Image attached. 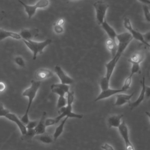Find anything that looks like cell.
I'll return each mask as SVG.
<instances>
[{"mask_svg":"<svg viewBox=\"0 0 150 150\" xmlns=\"http://www.w3.org/2000/svg\"><path fill=\"white\" fill-rule=\"evenodd\" d=\"M6 88V84L3 81H0V94L3 93Z\"/></svg>","mask_w":150,"mask_h":150,"instance_id":"cell-40","label":"cell"},{"mask_svg":"<svg viewBox=\"0 0 150 150\" xmlns=\"http://www.w3.org/2000/svg\"><path fill=\"white\" fill-rule=\"evenodd\" d=\"M17 1H18V2H19V1H20V0H17Z\"/></svg>","mask_w":150,"mask_h":150,"instance_id":"cell-44","label":"cell"},{"mask_svg":"<svg viewBox=\"0 0 150 150\" xmlns=\"http://www.w3.org/2000/svg\"><path fill=\"white\" fill-rule=\"evenodd\" d=\"M124 26L125 28L126 29L128 30V32L131 33L132 38L138 41H140L141 43H142L144 45L147 46L150 49V44L146 42L143 38V35L141 33L137 31L136 30L132 28V26L131 25L130 20L128 18L125 17L124 19Z\"/></svg>","mask_w":150,"mask_h":150,"instance_id":"cell-7","label":"cell"},{"mask_svg":"<svg viewBox=\"0 0 150 150\" xmlns=\"http://www.w3.org/2000/svg\"><path fill=\"white\" fill-rule=\"evenodd\" d=\"M141 85H142V88L140 92V94L138 97V98L132 103L130 104V108L131 110L134 109L136 107L138 106L144 100L145 98V77H143L142 80L141 81Z\"/></svg>","mask_w":150,"mask_h":150,"instance_id":"cell-18","label":"cell"},{"mask_svg":"<svg viewBox=\"0 0 150 150\" xmlns=\"http://www.w3.org/2000/svg\"><path fill=\"white\" fill-rule=\"evenodd\" d=\"M26 47L32 52L33 60H36L39 54L43 53L44 49L49 45L52 40L50 39H46L42 42H36L32 40H22Z\"/></svg>","mask_w":150,"mask_h":150,"instance_id":"cell-3","label":"cell"},{"mask_svg":"<svg viewBox=\"0 0 150 150\" xmlns=\"http://www.w3.org/2000/svg\"><path fill=\"white\" fill-rule=\"evenodd\" d=\"M101 25L102 28L105 31V32L108 35L109 38L117 44V34L116 33L114 29L108 24V23L105 20H104V21L103 22V23Z\"/></svg>","mask_w":150,"mask_h":150,"instance_id":"cell-16","label":"cell"},{"mask_svg":"<svg viewBox=\"0 0 150 150\" xmlns=\"http://www.w3.org/2000/svg\"><path fill=\"white\" fill-rule=\"evenodd\" d=\"M58 122L56 120V119L54 118H46L45 121V124L46 125V127H49V126H51L53 125H54L56 124H57Z\"/></svg>","mask_w":150,"mask_h":150,"instance_id":"cell-34","label":"cell"},{"mask_svg":"<svg viewBox=\"0 0 150 150\" xmlns=\"http://www.w3.org/2000/svg\"><path fill=\"white\" fill-rule=\"evenodd\" d=\"M142 35L145 42L150 44V31H148L145 33L142 34Z\"/></svg>","mask_w":150,"mask_h":150,"instance_id":"cell-38","label":"cell"},{"mask_svg":"<svg viewBox=\"0 0 150 150\" xmlns=\"http://www.w3.org/2000/svg\"><path fill=\"white\" fill-rule=\"evenodd\" d=\"M58 113L59 115L56 117L55 118L59 122L61 119L63 117H68V118H75L78 119H81L83 117L82 114H76L72 112V105L71 104H67L65 107H62L58 110Z\"/></svg>","mask_w":150,"mask_h":150,"instance_id":"cell-6","label":"cell"},{"mask_svg":"<svg viewBox=\"0 0 150 150\" xmlns=\"http://www.w3.org/2000/svg\"><path fill=\"white\" fill-rule=\"evenodd\" d=\"M105 45H106L107 49L111 53L112 57H113L115 56L116 51H117V44L116 43H115L114 41H112L111 39L108 38L105 42Z\"/></svg>","mask_w":150,"mask_h":150,"instance_id":"cell-23","label":"cell"},{"mask_svg":"<svg viewBox=\"0 0 150 150\" xmlns=\"http://www.w3.org/2000/svg\"><path fill=\"white\" fill-rule=\"evenodd\" d=\"M53 76V73L49 69L46 68H40L36 70L34 73V77L36 81H42Z\"/></svg>","mask_w":150,"mask_h":150,"instance_id":"cell-11","label":"cell"},{"mask_svg":"<svg viewBox=\"0 0 150 150\" xmlns=\"http://www.w3.org/2000/svg\"><path fill=\"white\" fill-rule=\"evenodd\" d=\"M143 11L145 20L147 22H150V11L148 6L146 5H143Z\"/></svg>","mask_w":150,"mask_h":150,"instance_id":"cell-30","label":"cell"},{"mask_svg":"<svg viewBox=\"0 0 150 150\" xmlns=\"http://www.w3.org/2000/svg\"><path fill=\"white\" fill-rule=\"evenodd\" d=\"M131 64H132V66L131 69V73L129 74V76L131 77H132V76L135 73L140 72V64L132 63Z\"/></svg>","mask_w":150,"mask_h":150,"instance_id":"cell-28","label":"cell"},{"mask_svg":"<svg viewBox=\"0 0 150 150\" xmlns=\"http://www.w3.org/2000/svg\"><path fill=\"white\" fill-rule=\"evenodd\" d=\"M100 86L101 91L109 88H110V80H108L105 76L103 77L100 79Z\"/></svg>","mask_w":150,"mask_h":150,"instance_id":"cell-26","label":"cell"},{"mask_svg":"<svg viewBox=\"0 0 150 150\" xmlns=\"http://www.w3.org/2000/svg\"><path fill=\"white\" fill-rule=\"evenodd\" d=\"M65 22V20L64 18H60L58 21H57L54 23L56 25H59V26H63Z\"/></svg>","mask_w":150,"mask_h":150,"instance_id":"cell-41","label":"cell"},{"mask_svg":"<svg viewBox=\"0 0 150 150\" xmlns=\"http://www.w3.org/2000/svg\"><path fill=\"white\" fill-rule=\"evenodd\" d=\"M67 119H68V117H64L63 118V120L62 121V122H60V124L56 128L54 134L53 135V138L54 141H56V139L59 137V136L63 133V129H64V127L65 123H66V121L67 120Z\"/></svg>","mask_w":150,"mask_h":150,"instance_id":"cell-21","label":"cell"},{"mask_svg":"<svg viewBox=\"0 0 150 150\" xmlns=\"http://www.w3.org/2000/svg\"><path fill=\"white\" fill-rule=\"evenodd\" d=\"M74 92L73 91H69L67 93V104H73L74 101Z\"/></svg>","mask_w":150,"mask_h":150,"instance_id":"cell-33","label":"cell"},{"mask_svg":"<svg viewBox=\"0 0 150 150\" xmlns=\"http://www.w3.org/2000/svg\"><path fill=\"white\" fill-rule=\"evenodd\" d=\"M52 92L57 94L59 96H65V94L69 91V85L62 83L53 84L50 86Z\"/></svg>","mask_w":150,"mask_h":150,"instance_id":"cell-10","label":"cell"},{"mask_svg":"<svg viewBox=\"0 0 150 150\" xmlns=\"http://www.w3.org/2000/svg\"><path fill=\"white\" fill-rule=\"evenodd\" d=\"M145 4H149V5H150V0H146Z\"/></svg>","mask_w":150,"mask_h":150,"instance_id":"cell-43","label":"cell"},{"mask_svg":"<svg viewBox=\"0 0 150 150\" xmlns=\"http://www.w3.org/2000/svg\"><path fill=\"white\" fill-rule=\"evenodd\" d=\"M8 38H11L16 40H19L21 39V37L19 33H18L6 30L5 29L0 28V42Z\"/></svg>","mask_w":150,"mask_h":150,"instance_id":"cell-19","label":"cell"},{"mask_svg":"<svg viewBox=\"0 0 150 150\" xmlns=\"http://www.w3.org/2000/svg\"><path fill=\"white\" fill-rule=\"evenodd\" d=\"M5 118L9 120V121H11L15 122L16 124V125L18 127L21 131L22 135H23L26 133L27 128L26 127V125L21 121V120L18 118V117L15 114H13L10 112L6 115Z\"/></svg>","mask_w":150,"mask_h":150,"instance_id":"cell-12","label":"cell"},{"mask_svg":"<svg viewBox=\"0 0 150 150\" xmlns=\"http://www.w3.org/2000/svg\"><path fill=\"white\" fill-rule=\"evenodd\" d=\"M36 136L37 137H36V138L38 140L45 144H51L54 141L53 136L52 137V135L46 132L43 134L36 135Z\"/></svg>","mask_w":150,"mask_h":150,"instance_id":"cell-24","label":"cell"},{"mask_svg":"<svg viewBox=\"0 0 150 150\" xmlns=\"http://www.w3.org/2000/svg\"><path fill=\"white\" fill-rule=\"evenodd\" d=\"M131 82H132V77H131L129 76L128 77H127L126 78V79L125 80V81H124V85L122 87V88L124 89L125 91L129 88L130 87V86H131Z\"/></svg>","mask_w":150,"mask_h":150,"instance_id":"cell-31","label":"cell"},{"mask_svg":"<svg viewBox=\"0 0 150 150\" xmlns=\"http://www.w3.org/2000/svg\"><path fill=\"white\" fill-rule=\"evenodd\" d=\"M71 1H76V0H71Z\"/></svg>","mask_w":150,"mask_h":150,"instance_id":"cell-45","label":"cell"},{"mask_svg":"<svg viewBox=\"0 0 150 150\" xmlns=\"http://www.w3.org/2000/svg\"><path fill=\"white\" fill-rule=\"evenodd\" d=\"M53 30L54 32L57 34H61L63 32L64 29L62 26H59L57 25H56L55 23L53 24Z\"/></svg>","mask_w":150,"mask_h":150,"instance_id":"cell-35","label":"cell"},{"mask_svg":"<svg viewBox=\"0 0 150 150\" xmlns=\"http://www.w3.org/2000/svg\"><path fill=\"white\" fill-rule=\"evenodd\" d=\"M96 11V18L97 23L101 25L105 20V16L109 5L104 1H98L93 4Z\"/></svg>","mask_w":150,"mask_h":150,"instance_id":"cell-5","label":"cell"},{"mask_svg":"<svg viewBox=\"0 0 150 150\" xmlns=\"http://www.w3.org/2000/svg\"><path fill=\"white\" fill-rule=\"evenodd\" d=\"M119 132L124 139L125 144L126 150H135L134 147L129 139L128 128L125 124V122L123 121L120 125L118 127Z\"/></svg>","mask_w":150,"mask_h":150,"instance_id":"cell-8","label":"cell"},{"mask_svg":"<svg viewBox=\"0 0 150 150\" xmlns=\"http://www.w3.org/2000/svg\"><path fill=\"white\" fill-rule=\"evenodd\" d=\"M37 124V121H29V122L26 125V127L27 129H34Z\"/></svg>","mask_w":150,"mask_h":150,"instance_id":"cell-36","label":"cell"},{"mask_svg":"<svg viewBox=\"0 0 150 150\" xmlns=\"http://www.w3.org/2000/svg\"><path fill=\"white\" fill-rule=\"evenodd\" d=\"M46 112H43L42 117L40 120V121L38 122L37 125L34 128L36 135H39L43 134L46 132V125L45 124V121L46 118Z\"/></svg>","mask_w":150,"mask_h":150,"instance_id":"cell-17","label":"cell"},{"mask_svg":"<svg viewBox=\"0 0 150 150\" xmlns=\"http://www.w3.org/2000/svg\"><path fill=\"white\" fill-rule=\"evenodd\" d=\"M124 115H113L110 116L108 118V124L109 127H115L118 128L121 124V119L123 117Z\"/></svg>","mask_w":150,"mask_h":150,"instance_id":"cell-20","label":"cell"},{"mask_svg":"<svg viewBox=\"0 0 150 150\" xmlns=\"http://www.w3.org/2000/svg\"><path fill=\"white\" fill-rule=\"evenodd\" d=\"M40 84H41L40 81L32 80H31L30 86L26 88L22 93V96L23 97H27L28 100V106H27L26 111L21 118V121L25 125H26L29 122V109L40 88Z\"/></svg>","mask_w":150,"mask_h":150,"instance_id":"cell-2","label":"cell"},{"mask_svg":"<svg viewBox=\"0 0 150 150\" xmlns=\"http://www.w3.org/2000/svg\"><path fill=\"white\" fill-rule=\"evenodd\" d=\"M19 35L23 40H32L33 38L38 36L39 29L36 28L24 29L20 32Z\"/></svg>","mask_w":150,"mask_h":150,"instance_id":"cell-14","label":"cell"},{"mask_svg":"<svg viewBox=\"0 0 150 150\" xmlns=\"http://www.w3.org/2000/svg\"><path fill=\"white\" fill-rule=\"evenodd\" d=\"M9 112V110L4 107L2 103L0 102V117H5L6 115Z\"/></svg>","mask_w":150,"mask_h":150,"instance_id":"cell-32","label":"cell"},{"mask_svg":"<svg viewBox=\"0 0 150 150\" xmlns=\"http://www.w3.org/2000/svg\"><path fill=\"white\" fill-rule=\"evenodd\" d=\"M145 112L146 115L148 117V118H149V120H150V112H149V111H145Z\"/></svg>","mask_w":150,"mask_h":150,"instance_id":"cell-42","label":"cell"},{"mask_svg":"<svg viewBox=\"0 0 150 150\" xmlns=\"http://www.w3.org/2000/svg\"><path fill=\"white\" fill-rule=\"evenodd\" d=\"M144 59V54L142 53H136L132 55L128 59V62L131 64L137 63L140 64Z\"/></svg>","mask_w":150,"mask_h":150,"instance_id":"cell-22","label":"cell"},{"mask_svg":"<svg viewBox=\"0 0 150 150\" xmlns=\"http://www.w3.org/2000/svg\"><path fill=\"white\" fill-rule=\"evenodd\" d=\"M125 91L124 89L122 88L120 89H112V88H108L105 90H103L101 91V93L99 94V95L97 97V98L94 100V101H98L103 99L107 98L110 97H111L113 95L120 93L121 92Z\"/></svg>","mask_w":150,"mask_h":150,"instance_id":"cell-13","label":"cell"},{"mask_svg":"<svg viewBox=\"0 0 150 150\" xmlns=\"http://www.w3.org/2000/svg\"><path fill=\"white\" fill-rule=\"evenodd\" d=\"M135 92L132 93L130 94H117L116 96V101L114 105L115 106H121L126 103H130V100L132 97L134 96Z\"/></svg>","mask_w":150,"mask_h":150,"instance_id":"cell-15","label":"cell"},{"mask_svg":"<svg viewBox=\"0 0 150 150\" xmlns=\"http://www.w3.org/2000/svg\"><path fill=\"white\" fill-rule=\"evenodd\" d=\"M54 72L57 74V77L60 79V83L64 84L70 85L73 83L74 80L70 76H69L59 66H56L54 67Z\"/></svg>","mask_w":150,"mask_h":150,"instance_id":"cell-9","label":"cell"},{"mask_svg":"<svg viewBox=\"0 0 150 150\" xmlns=\"http://www.w3.org/2000/svg\"><path fill=\"white\" fill-rule=\"evenodd\" d=\"M35 135H36V134L34 129H27L26 133L25 135H22L21 139L23 141H31L33 137H35Z\"/></svg>","mask_w":150,"mask_h":150,"instance_id":"cell-25","label":"cell"},{"mask_svg":"<svg viewBox=\"0 0 150 150\" xmlns=\"http://www.w3.org/2000/svg\"><path fill=\"white\" fill-rule=\"evenodd\" d=\"M14 62L18 66L24 67L25 66V62L23 58L21 56H16L14 57Z\"/></svg>","mask_w":150,"mask_h":150,"instance_id":"cell-29","label":"cell"},{"mask_svg":"<svg viewBox=\"0 0 150 150\" xmlns=\"http://www.w3.org/2000/svg\"><path fill=\"white\" fill-rule=\"evenodd\" d=\"M24 8L25 11L28 15V19H31L36 13L37 9L46 8L49 5V0H39L35 5H28L23 3L21 0L19 2Z\"/></svg>","mask_w":150,"mask_h":150,"instance_id":"cell-4","label":"cell"},{"mask_svg":"<svg viewBox=\"0 0 150 150\" xmlns=\"http://www.w3.org/2000/svg\"><path fill=\"white\" fill-rule=\"evenodd\" d=\"M145 97L146 98H150V87L146 86L145 88Z\"/></svg>","mask_w":150,"mask_h":150,"instance_id":"cell-39","label":"cell"},{"mask_svg":"<svg viewBox=\"0 0 150 150\" xmlns=\"http://www.w3.org/2000/svg\"><path fill=\"white\" fill-rule=\"evenodd\" d=\"M132 39L133 38L132 35L128 32H123L117 35V49L115 54L108 63L105 64L106 68V74L105 77L107 79L110 80L117 63Z\"/></svg>","mask_w":150,"mask_h":150,"instance_id":"cell-1","label":"cell"},{"mask_svg":"<svg viewBox=\"0 0 150 150\" xmlns=\"http://www.w3.org/2000/svg\"><path fill=\"white\" fill-rule=\"evenodd\" d=\"M101 148L104 150H115L112 145L108 143H104L101 146Z\"/></svg>","mask_w":150,"mask_h":150,"instance_id":"cell-37","label":"cell"},{"mask_svg":"<svg viewBox=\"0 0 150 150\" xmlns=\"http://www.w3.org/2000/svg\"><path fill=\"white\" fill-rule=\"evenodd\" d=\"M67 105V100L65 96H59L57 103V108L59 110L62 107H65Z\"/></svg>","mask_w":150,"mask_h":150,"instance_id":"cell-27","label":"cell"}]
</instances>
